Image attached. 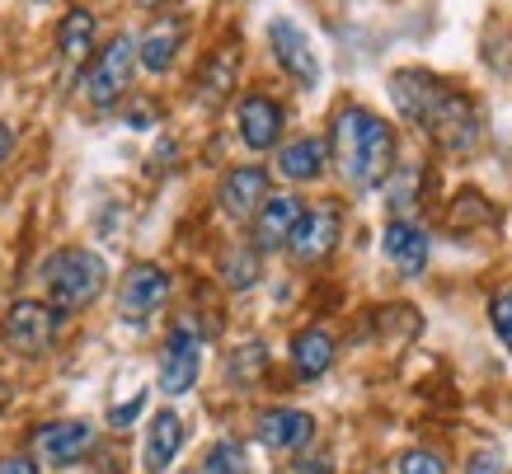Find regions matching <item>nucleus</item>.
Returning <instances> with one entry per match:
<instances>
[{
    "mask_svg": "<svg viewBox=\"0 0 512 474\" xmlns=\"http://www.w3.org/2000/svg\"><path fill=\"white\" fill-rule=\"evenodd\" d=\"M315 437V418L301 409H268L259 418V442L268 451H301Z\"/></svg>",
    "mask_w": 512,
    "mask_h": 474,
    "instance_id": "dca6fc26",
    "label": "nucleus"
},
{
    "mask_svg": "<svg viewBox=\"0 0 512 474\" xmlns=\"http://www.w3.org/2000/svg\"><path fill=\"white\" fill-rule=\"evenodd\" d=\"M329 165V146L320 137H301V141H287L278 151V174L292 179V184H315Z\"/></svg>",
    "mask_w": 512,
    "mask_h": 474,
    "instance_id": "a211bd4d",
    "label": "nucleus"
},
{
    "mask_svg": "<svg viewBox=\"0 0 512 474\" xmlns=\"http://www.w3.org/2000/svg\"><path fill=\"white\" fill-rule=\"evenodd\" d=\"M400 474H447V465H442L437 451H409L400 460Z\"/></svg>",
    "mask_w": 512,
    "mask_h": 474,
    "instance_id": "393cba45",
    "label": "nucleus"
},
{
    "mask_svg": "<svg viewBox=\"0 0 512 474\" xmlns=\"http://www.w3.org/2000/svg\"><path fill=\"white\" fill-rule=\"evenodd\" d=\"M231 71H235V52H217V66L207 71V94H212V99L231 85Z\"/></svg>",
    "mask_w": 512,
    "mask_h": 474,
    "instance_id": "a878e982",
    "label": "nucleus"
},
{
    "mask_svg": "<svg viewBox=\"0 0 512 474\" xmlns=\"http://www.w3.org/2000/svg\"><path fill=\"white\" fill-rule=\"evenodd\" d=\"M221 277L231 291H249L259 282V249L254 245H231L221 254Z\"/></svg>",
    "mask_w": 512,
    "mask_h": 474,
    "instance_id": "412c9836",
    "label": "nucleus"
},
{
    "mask_svg": "<svg viewBox=\"0 0 512 474\" xmlns=\"http://www.w3.org/2000/svg\"><path fill=\"white\" fill-rule=\"evenodd\" d=\"M170 301V273L160 263H132L118 287V315L127 324H146L160 306Z\"/></svg>",
    "mask_w": 512,
    "mask_h": 474,
    "instance_id": "0eeeda50",
    "label": "nucleus"
},
{
    "mask_svg": "<svg viewBox=\"0 0 512 474\" xmlns=\"http://www.w3.org/2000/svg\"><path fill=\"white\" fill-rule=\"evenodd\" d=\"M57 310L47 301H15L10 315H5V343L19 352V357H43L52 348V329H57Z\"/></svg>",
    "mask_w": 512,
    "mask_h": 474,
    "instance_id": "1a4fd4ad",
    "label": "nucleus"
},
{
    "mask_svg": "<svg viewBox=\"0 0 512 474\" xmlns=\"http://www.w3.org/2000/svg\"><path fill=\"white\" fill-rule=\"evenodd\" d=\"M90 446H94V428L85 423V418L43 423V428L33 432V456H38V465H47V470H66V465H76Z\"/></svg>",
    "mask_w": 512,
    "mask_h": 474,
    "instance_id": "9d476101",
    "label": "nucleus"
},
{
    "mask_svg": "<svg viewBox=\"0 0 512 474\" xmlns=\"http://www.w3.org/2000/svg\"><path fill=\"white\" fill-rule=\"evenodd\" d=\"M268 198H273L268 193V169H259V165H235L217 188L221 212L231 216V221H254Z\"/></svg>",
    "mask_w": 512,
    "mask_h": 474,
    "instance_id": "9b49d317",
    "label": "nucleus"
},
{
    "mask_svg": "<svg viewBox=\"0 0 512 474\" xmlns=\"http://www.w3.org/2000/svg\"><path fill=\"white\" fill-rule=\"evenodd\" d=\"M301 216H306V207H301V198H292V193L268 198L264 207H259V216H254V249H259V254L287 249V240H292V230Z\"/></svg>",
    "mask_w": 512,
    "mask_h": 474,
    "instance_id": "4468645a",
    "label": "nucleus"
},
{
    "mask_svg": "<svg viewBox=\"0 0 512 474\" xmlns=\"http://www.w3.org/2000/svg\"><path fill=\"white\" fill-rule=\"evenodd\" d=\"M489 320H494V334L503 338V348L512 352V282L494 296V306H489Z\"/></svg>",
    "mask_w": 512,
    "mask_h": 474,
    "instance_id": "5701e85b",
    "label": "nucleus"
},
{
    "mask_svg": "<svg viewBox=\"0 0 512 474\" xmlns=\"http://www.w3.org/2000/svg\"><path fill=\"white\" fill-rule=\"evenodd\" d=\"M259 367H264V348L259 343H249V348H240V357H231V376H240V385H249L254 376H259Z\"/></svg>",
    "mask_w": 512,
    "mask_h": 474,
    "instance_id": "b1692460",
    "label": "nucleus"
},
{
    "mask_svg": "<svg viewBox=\"0 0 512 474\" xmlns=\"http://www.w3.org/2000/svg\"><path fill=\"white\" fill-rule=\"evenodd\" d=\"M141 5H146V10H156V5H160V0H141Z\"/></svg>",
    "mask_w": 512,
    "mask_h": 474,
    "instance_id": "7c9ffc66",
    "label": "nucleus"
},
{
    "mask_svg": "<svg viewBox=\"0 0 512 474\" xmlns=\"http://www.w3.org/2000/svg\"><path fill=\"white\" fill-rule=\"evenodd\" d=\"M292 367H296V376H306V381L325 376V371L334 367V338H329L325 329H301V334L292 338Z\"/></svg>",
    "mask_w": 512,
    "mask_h": 474,
    "instance_id": "aec40b11",
    "label": "nucleus"
},
{
    "mask_svg": "<svg viewBox=\"0 0 512 474\" xmlns=\"http://www.w3.org/2000/svg\"><path fill=\"white\" fill-rule=\"evenodd\" d=\"M334 165L353 188H381L395 174V132L372 108L348 104L334 118Z\"/></svg>",
    "mask_w": 512,
    "mask_h": 474,
    "instance_id": "f03ea898",
    "label": "nucleus"
},
{
    "mask_svg": "<svg viewBox=\"0 0 512 474\" xmlns=\"http://www.w3.org/2000/svg\"><path fill=\"white\" fill-rule=\"evenodd\" d=\"M202 371V334L193 324H174L160 348V390L165 395H188Z\"/></svg>",
    "mask_w": 512,
    "mask_h": 474,
    "instance_id": "423d86ee",
    "label": "nucleus"
},
{
    "mask_svg": "<svg viewBox=\"0 0 512 474\" xmlns=\"http://www.w3.org/2000/svg\"><path fill=\"white\" fill-rule=\"evenodd\" d=\"M390 99L442 151L466 155L480 146V108L470 104V94H461L433 71H419V66L395 71L390 76Z\"/></svg>",
    "mask_w": 512,
    "mask_h": 474,
    "instance_id": "f257e3e1",
    "label": "nucleus"
},
{
    "mask_svg": "<svg viewBox=\"0 0 512 474\" xmlns=\"http://www.w3.org/2000/svg\"><path fill=\"white\" fill-rule=\"evenodd\" d=\"M268 47H273L278 66L301 85V90H315V85H320V57H315L306 29H296L292 19L278 15L273 24H268Z\"/></svg>",
    "mask_w": 512,
    "mask_h": 474,
    "instance_id": "6e6552de",
    "label": "nucleus"
},
{
    "mask_svg": "<svg viewBox=\"0 0 512 474\" xmlns=\"http://www.w3.org/2000/svg\"><path fill=\"white\" fill-rule=\"evenodd\" d=\"M94 38H99V19L85 5H71L57 24V52L66 62H85V57H94Z\"/></svg>",
    "mask_w": 512,
    "mask_h": 474,
    "instance_id": "6ab92c4d",
    "label": "nucleus"
},
{
    "mask_svg": "<svg viewBox=\"0 0 512 474\" xmlns=\"http://www.w3.org/2000/svg\"><path fill=\"white\" fill-rule=\"evenodd\" d=\"M179 43H184V24L179 19H156L151 29L141 33L137 43V62L151 71V76H165L179 57Z\"/></svg>",
    "mask_w": 512,
    "mask_h": 474,
    "instance_id": "f3484780",
    "label": "nucleus"
},
{
    "mask_svg": "<svg viewBox=\"0 0 512 474\" xmlns=\"http://www.w3.org/2000/svg\"><path fill=\"white\" fill-rule=\"evenodd\" d=\"M132 66H137V43H132L127 33H118L113 43H104L99 52H94L90 71H85V80H80L85 99H90L94 108H113L118 99H123L127 85H132Z\"/></svg>",
    "mask_w": 512,
    "mask_h": 474,
    "instance_id": "20e7f679",
    "label": "nucleus"
},
{
    "mask_svg": "<svg viewBox=\"0 0 512 474\" xmlns=\"http://www.w3.org/2000/svg\"><path fill=\"white\" fill-rule=\"evenodd\" d=\"M202 474H249V460H245V446L235 442V437H221L207 460H202Z\"/></svg>",
    "mask_w": 512,
    "mask_h": 474,
    "instance_id": "4be33fe9",
    "label": "nucleus"
},
{
    "mask_svg": "<svg viewBox=\"0 0 512 474\" xmlns=\"http://www.w3.org/2000/svg\"><path fill=\"white\" fill-rule=\"evenodd\" d=\"M137 409H141V395L132 399V404H123V409H113L109 423H113V428H123V423H132V418H137Z\"/></svg>",
    "mask_w": 512,
    "mask_h": 474,
    "instance_id": "cd10ccee",
    "label": "nucleus"
},
{
    "mask_svg": "<svg viewBox=\"0 0 512 474\" xmlns=\"http://www.w3.org/2000/svg\"><path fill=\"white\" fill-rule=\"evenodd\" d=\"M381 249H386V259L395 263V273L400 277H419L423 268H428L433 240H428V230H423L419 221H409V216H390L386 235H381Z\"/></svg>",
    "mask_w": 512,
    "mask_h": 474,
    "instance_id": "f8f14e48",
    "label": "nucleus"
},
{
    "mask_svg": "<svg viewBox=\"0 0 512 474\" xmlns=\"http://www.w3.org/2000/svg\"><path fill=\"white\" fill-rule=\"evenodd\" d=\"M339 235H343L339 202H315V207H306V216L296 221L292 240H287V254H292V263L311 268V263H320V259H329V254H334Z\"/></svg>",
    "mask_w": 512,
    "mask_h": 474,
    "instance_id": "39448f33",
    "label": "nucleus"
},
{
    "mask_svg": "<svg viewBox=\"0 0 512 474\" xmlns=\"http://www.w3.org/2000/svg\"><path fill=\"white\" fill-rule=\"evenodd\" d=\"M0 474H38V460H24V456H5V460H0Z\"/></svg>",
    "mask_w": 512,
    "mask_h": 474,
    "instance_id": "bb28decb",
    "label": "nucleus"
},
{
    "mask_svg": "<svg viewBox=\"0 0 512 474\" xmlns=\"http://www.w3.org/2000/svg\"><path fill=\"white\" fill-rule=\"evenodd\" d=\"M179 446H184V418L170 409H160L151 423H146V446H141V465L146 474H165L170 470V460L179 456Z\"/></svg>",
    "mask_w": 512,
    "mask_h": 474,
    "instance_id": "2eb2a0df",
    "label": "nucleus"
},
{
    "mask_svg": "<svg viewBox=\"0 0 512 474\" xmlns=\"http://www.w3.org/2000/svg\"><path fill=\"white\" fill-rule=\"evenodd\" d=\"M10 146H15V132H10V123H0V165H5Z\"/></svg>",
    "mask_w": 512,
    "mask_h": 474,
    "instance_id": "c85d7f7f",
    "label": "nucleus"
},
{
    "mask_svg": "<svg viewBox=\"0 0 512 474\" xmlns=\"http://www.w3.org/2000/svg\"><path fill=\"white\" fill-rule=\"evenodd\" d=\"M5 404H10V381H0V413H5Z\"/></svg>",
    "mask_w": 512,
    "mask_h": 474,
    "instance_id": "c756f323",
    "label": "nucleus"
},
{
    "mask_svg": "<svg viewBox=\"0 0 512 474\" xmlns=\"http://www.w3.org/2000/svg\"><path fill=\"white\" fill-rule=\"evenodd\" d=\"M38 277L47 282V306L57 310V315H80V310H90L104 287H109V263L99 259L94 249H57L52 259L38 268Z\"/></svg>",
    "mask_w": 512,
    "mask_h": 474,
    "instance_id": "7ed1b4c3",
    "label": "nucleus"
},
{
    "mask_svg": "<svg viewBox=\"0 0 512 474\" xmlns=\"http://www.w3.org/2000/svg\"><path fill=\"white\" fill-rule=\"evenodd\" d=\"M235 118H240V141H245L249 151H273L282 137V104L278 99H268V94H245L240 108H235Z\"/></svg>",
    "mask_w": 512,
    "mask_h": 474,
    "instance_id": "ddd939ff",
    "label": "nucleus"
}]
</instances>
